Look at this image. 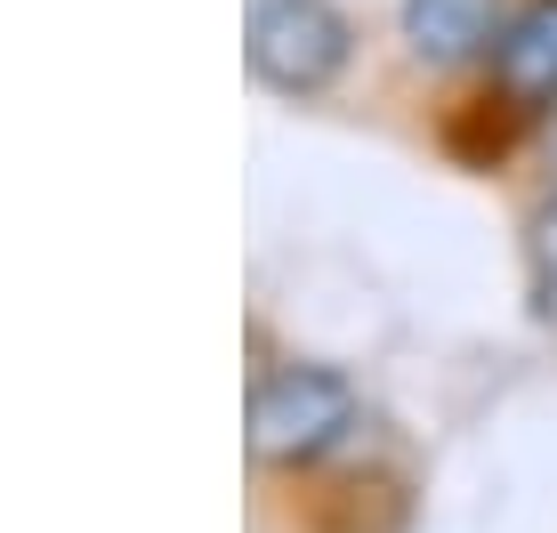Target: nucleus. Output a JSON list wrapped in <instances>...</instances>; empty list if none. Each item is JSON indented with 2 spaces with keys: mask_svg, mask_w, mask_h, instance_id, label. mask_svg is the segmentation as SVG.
<instances>
[{
  "mask_svg": "<svg viewBox=\"0 0 557 533\" xmlns=\"http://www.w3.org/2000/svg\"><path fill=\"white\" fill-rule=\"evenodd\" d=\"M363 429H372V412H363V388H356L348 364H323V356L251 364V388H243V453H251L259 485H292L307 469L339 461Z\"/></svg>",
  "mask_w": 557,
  "mask_h": 533,
  "instance_id": "obj_1",
  "label": "nucleus"
},
{
  "mask_svg": "<svg viewBox=\"0 0 557 533\" xmlns=\"http://www.w3.org/2000/svg\"><path fill=\"white\" fill-rule=\"evenodd\" d=\"M372 33L348 0H251L243 9V73L275 106H332L356 89Z\"/></svg>",
  "mask_w": 557,
  "mask_h": 533,
  "instance_id": "obj_2",
  "label": "nucleus"
},
{
  "mask_svg": "<svg viewBox=\"0 0 557 533\" xmlns=\"http://www.w3.org/2000/svg\"><path fill=\"white\" fill-rule=\"evenodd\" d=\"M517 0H396L388 16V65L405 73L412 89H460L485 73L493 41H502Z\"/></svg>",
  "mask_w": 557,
  "mask_h": 533,
  "instance_id": "obj_3",
  "label": "nucleus"
},
{
  "mask_svg": "<svg viewBox=\"0 0 557 533\" xmlns=\"http://www.w3.org/2000/svg\"><path fill=\"white\" fill-rule=\"evenodd\" d=\"M517 266L525 283H557V178H533L517 195Z\"/></svg>",
  "mask_w": 557,
  "mask_h": 533,
  "instance_id": "obj_5",
  "label": "nucleus"
},
{
  "mask_svg": "<svg viewBox=\"0 0 557 533\" xmlns=\"http://www.w3.org/2000/svg\"><path fill=\"white\" fill-rule=\"evenodd\" d=\"M517 170H525V186H533V178H557V113L533 129V146H525V162H517Z\"/></svg>",
  "mask_w": 557,
  "mask_h": 533,
  "instance_id": "obj_6",
  "label": "nucleus"
},
{
  "mask_svg": "<svg viewBox=\"0 0 557 533\" xmlns=\"http://www.w3.org/2000/svg\"><path fill=\"white\" fill-rule=\"evenodd\" d=\"M460 98L485 106L493 122L509 129L517 162H525L533 129L557 113V0H517L502 41H493V57H485V73L460 82Z\"/></svg>",
  "mask_w": 557,
  "mask_h": 533,
  "instance_id": "obj_4",
  "label": "nucleus"
}]
</instances>
